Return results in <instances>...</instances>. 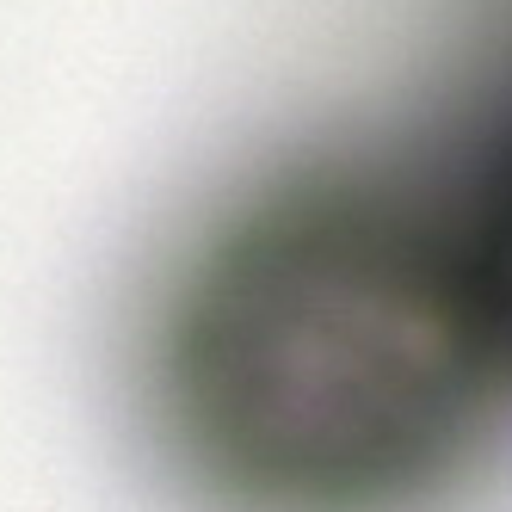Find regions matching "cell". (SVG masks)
<instances>
[{
	"label": "cell",
	"instance_id": "1",
	"mask_svg": "<svg viewBox=\"0 0 512 512\" xmlns=\"http://www.w3.org/2000/svg\"><path fill=\"white\" fill-rule=\"evenodd\" d=\"M155 395L229 512H438L512 426L469 303L445 149L272 167L173 272Z\"/></svg>",
	"mask_w": 512,
	"mask_h": 512
},
{
	"label": "cell",
	"instance_id": "2",
	"mask_svg": "<svg viewBox=\"0 0 512 512\" xmlns=\"http://www.w3.org/2000/svg\"><path fill=\"white\" fill-rule=\"evenodd\" d=\"M451 216L463 247L469 303L482 321L500 395L512 408V99L482 118V130L445 149Z\"/></svg>",
	"mask_w": 512,
	"mask_h": 512
}]
</instances>
